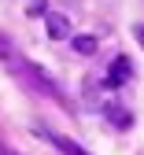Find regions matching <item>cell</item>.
I'll return each mask as SVG.
<instances>
[{
    "label": "cell",
    "instance_id": "6da1fadb",
    "mask_svg": "<svg viewBox=\"0 0 144 155\" xmlns=\"http://www.w3.org/2000/svg\"><path fill=\"white\" fill-rule=\"evenodd\" d=\"M45 30H48L52 41H67L70 37V18L63 11H45Z\"/></svg>",
    "mask_w": 144,
    "mask_h": 155
},
{
    "label": "cell",
    "instance_id": "7a4b0ae2",
    "mask_svg": "<svg viewBox=\"0 0 144 155\" xmlns=\"http://www.w3.org/2000/svg\"><path fill=\"white\" fill-rule=\"evenodd\" d=\"M129 78H133V67H129V59H126V55H118V59L111 63V70H107V78H104V81H107L111 89H118V85H126Z\"/></svg>",
    "mask_w": 144,
    "mask_h": 155
},
{
    "label": "cell",
    "instance_id": "3957f363",
    "mask_svg": "<svg viewBox=\"0 0 144 155\" xmlns=\"http://www.w3.org/2000/svg\"><path fill=\"white\" fill-rule=\"evenodd\" d=\"M37 137H45V140H52V144H55L59 151H63V155H89L85 148H78L74 140H67V137H59V133H48V129H41V126H37Z\"/></svg>",
    "mask_w": 144,
    "mask_h": 155
},
{
    "label": "cell",
    "instance_id": "277c9868",
    "mask_svg": "<svg viewBox=\"0 0 144 155\" xmlns=\"http://www.w3.org/2000/svg\"><path fill=\"white\" fill-rule=\"evenodd\" d=\"M70 48L78 52V55H96V48H100V41L92 33H78V37H70Z\"/></svg>",
    "mask_w": 144,
    "mask_h": 155
},
{
    "label": "cell",
    "instance_id": "5b68a950",
    "mask_svg": "<svg viewBox=\"0 0 144 155\" xmlns=\"http://www.w3.org/2000/svg\"><path fill=\"white\" fill-rule=\"evenodd\" d=\"M107 114H111V122H115L118 129H126V126H129V114H126V111H122L118 104H107Z\"/></svg>",
    "mask_w": 144,
    "mask_h": 155
},
{
    "label": "cell",
    "instance_id": "8992f818",
    "mask_svg": "<svg viewBox=\"0 0 144 155\" xmlns=\"http://www.w3.org/2000/svg\"><path fill=\"white\" fill-rule=\"evenodd\" d=\"M45 11H48V0H26V15L30 18H41Z\"/></svg>",
    "mask_w": 144,
    "mask_h": 155
},
{
    "label": "cell",
    "instance_id": "52a82bcc",
    "mask_svg": "<svg viewBox=\"0 0 144 155\" xmlns=\"http://www.w3.org/2000/svg\"><path fill=\"white\" fill-rule=\"evenodd\" d=\"M133 37H137V41H140V48H144V22H137V26H133Z\"/></svg>",
    "mask_w": 144,
    "mask_h": 155
}]
</instances>
